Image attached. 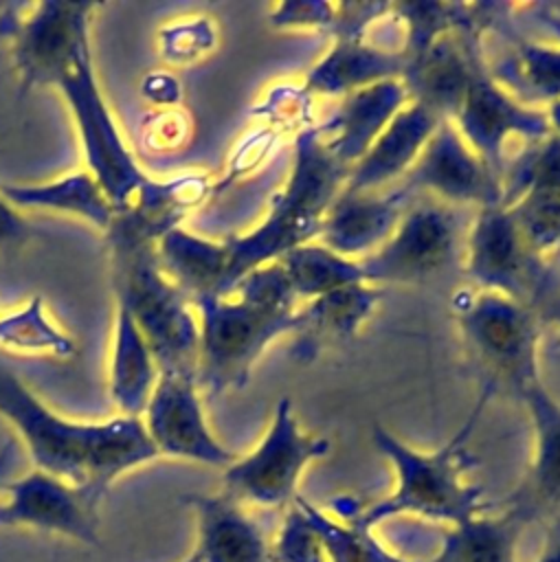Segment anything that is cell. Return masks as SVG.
<instances>
[{
	"label": "cell",
	"instance_id": "cell-1",
	"mask_svg": "<svg viewBox=\"0 0 560 562\" xmlns=\"http://www.w3.org/2000/svg\"><path fill=\"white\" fill-rule=\"evenodd\" d=\"M0 417L24 443L35 470L77 485L97 498L125 472L158 457L141 417L75 422L51 411L20 378L0 367Z\"/></svg>",
	"mask_w": 560,
	"mask_h": 562
},
{
	"label": "cell",
	"instance_id": "cell-2",
	"mask_svg": "<svg viewBox=\"0 0 560 562\" xmlns=\"http://www.w3.org/2000/svg\"><path fill=\"white\" fill-rule=\"evenodd\" d=\"M110 248L114 305L127 310L143 334L158 375L195 378L200 325L193 303L163 272L156 241L125 213H114L103 233Z\"/></svg>",
	"mask_w": 560,
	"mask_h": 562
},
{
	"label": "cell",
	"instance_id": "cell-3",
	"mask_svg": "<svg viewBox=\"0 0 560 562\" xmlns=\"http://www.w3.org/2000/svg\"><path fill=\"white\" fill-rule=\"evenodd\" d=\"M492 393L494 391L490 386L483 389L461 428L435 452L411 448L397 435L376 422L371 426V441L376 450L391 463L395 472V487L389 496L371 503L349 520L371 531L376 525L393 516H417L455 527L483 514L488 509L483 487L466 481V470L472 461V454L466 448Z\"/></svg>",
	"mask_w": 560,
	"mask_h": 562
},
{
	"label": "cell",
	"instance_id": "cell-4",
	"mask_svg": "<svg viewBox=\"0 0 560 562\" xmlns=\"http://www.w3.org/2000/svg\"><path fill=\"white\" fill-rule=\"evenodd\" d=\"M349 167L327 151L314 123L299 130L294 136L290 176L283 189L272 195L268 215L253 231L224 239V294H228L250 270L277 261L301 244L314 241L325 211L345 189Z\"/></svg>",
	"mask_w": 560,
	"mask_h": 562
},
{
	"label": "cell",
	"instance_id": "cell-5",
	"mask_svg": "<svg viewBox=\"0 0 560 562\" xmlns=\"http://www.w3.org/2000/svg\"><path fill=\"white\" fill-rule=\"evenodd\" d=\"M452 305L466 349L488 373L485 386L505 384L518 395L540 380V325L531 305L485 290H463Z\"/></svg>",
	"mask_w": 560,
	"mask_h": 562
},
{
	"label": "cell",
	"instance_id": "cell-6",
	"mask_svg": "<svg viewBox=\"0 0 560 562\" xmlns=\"http://www.w3.org/2000/svg\"><path fill=\"white\" fill-rule=\"evenodd\" d=\"M200 325L195 384L211 397L244 389L268 345L294 327V314H272L233 294L193 301Z\"/></svg>",
	"mask_w": 560,
	"mask_h": 562
},
{
	"label": "cell",
	"instance_id": "cell-7",
	"mask_svg": "<svg viewBox=\"0 0 560 562\" xmlns=\"http://www.w3.org/2000/svg\"><path fill=\"white\" fill-rule=\"evenodd\" d=\"M94 2L44 0L0 4V40L9 44L20 94L55 86L66 66L90 48Z\"/></svg>",
	"mask_w": 560,
	"mask_h": 562
},
{
	"label": "cell",
	"instance_id": "cell-8",
	"mask_svg": "<svg viewBox=\"0 0 560 562\" xmlns=\"http://www.w3.org/2000/svg\"><path fill=\"white\" fill-rule=\"evenodd\" d=\"M55 88L70 108L86 169L101 184L116 213L127 209L149 176L119 132L94 75L90 48L66 66L57 77Z\"/></svg>",
	"mask_w": 560,
	"mask_h": 562
},
{
	"label": "cell",
	"instance_id": "cell-9",
	"mask_svg": "<svg viewBox=\"0 0 560 562\" xmlns=\"http://www.w3.org/2000/svg\"><path fill=\"white\" fill-rule=\"evenodd\" d=\"M327 452L329 441L303 432L292 413V402L281 397L259 443L224 468L222 492L242 505L290 507L299 496L303 470Z\"/></svg>",
	"mask_w": 560,
	"mask_h": 562
},
{
	"label": "cell",
	"instance_id": "cell-10",
	"mask_svg": "<svg viewBox=\"0 0 560 562\" xmlns=\"http://www.w3.org/2000/svg\"><path fill=\"white\" fill-rule=\"evenodd\" d=\"M461 217L439 200L408 204L391 237L369 257L358 259L365 279L378 283H419L437 277L459 257Z\"/></svg>",
	"mask_w": 560,
	"mask_h": 562
},
{
	"label": "cell",
	"instance_id": "cell-11",
	"mask_svg": "<svg viewBox=\"0 0 560 562\" xmlns=\"http://www.w3.org/2000/svg\"><path fill=\"white\" fill-rule=\"evenodd\" d=\"M450 121L499 180L505 169L507 138H523L525 145L551 134L547 110L514 99L492 79L483 57L474 61L463 101Z\"/></svg>",
	"mask_w": 560,
	"mask_h": 562
},
{
	"label": "cell",
	"instance_id": "cell-12",
	"mask_svg": "<svg viewBox=\"0 0 560 562\" xmlns=\"http://www.w3.org/2000/svg\"><path fill=\"white\" fill-rule=\"evenodd\" d=\"M466 274L485 292L531 305L545 285L542 259L523 241L507 206L477 209L466 235Z\"/></svg>",
	"mask_w": 560,
	"mask_h": 562
},
{
	"label": "cell",
	"instance_id": "cell-13",
	"mask_svg": "<svg viewBox=\"0 0 560 562\" xmlns=\"http://www.w3.org/2000/svg\"><path fill=\"white\" fill-rule=\"evenodd\" d=\"M99 503L77 485L31 470L0 490V527H29L92 547L101 542Z\"/></svg>",
	"mask_w": 560,
	"mask_h": 562
},
{
	"label": "cell",
	"instance_id": "cell-14",
	"mask_svg": "<svg viewBox=\"0 0 560 562\" xmlns=\"http://www.w3.org/2000/svg\"><path fill=\"white\" fill-rule=\"evenodd\" d=\"M141 422L158 457L184 459L222 470L237 459L211 432L195 378L160 373Z\"/></svg>",
	"mask_w": 560,
	"mask_h": 562
},
{
	"label": "cell",
	"instance_id": "cell-15",
	"mask_svg": "<svg viewBox=\"0 0 560 562\" xmlns=\"http://www.w3.org/2000/svg\"><path fill=\"white\" fill-rule=\"evenodd\" d=\"M411 191H428L444 204H501L499 176L470 149L452 121H441L406 173Z\"/></svg>",
	"mask_w": 560,
	"mask_h": 562
},
{
	"label": "cell",
	"instance_id": "cell-16",
	"mask_svg": "<svg viewBox=\"0 0 560 562\" xmlns=\"http://www.w3.org/2000/svg\"><path fill=\"white\" fill-rule=\"evenodd\" d=\"M481 33L477 29L450 31L406 57L400 81L408 92V101L450 121L463 101L474 61L483 57Z\"/></svg>",
	"mask_w": 560,
	"mask_h": 562
},
{
	"label": "cell",
	"instance_id": "cell-17",
	"mask_svg": "<svg viewBox=\"0 0 560 562\" xmlns=\"http://www.w3.org/2000/svg\"><path fill=\"white\" fill-rule=\"evenodd\" d=\"M411 193L404 184L380 191L343 189L325 211L316 241L347 259L369 257L400 224Z\"/></svg>",
	"mask_w": 560,
	"mask_h": 562
},
{
	"label": "cell",
	"instance_id": "cell-18",
	"mask_svg": "<svg viewBox=\"0 0 560 562\" xmlns=\"http://www.w3.org/2000/svg\"><path fill=\"white\" fill-rule=\"evenodd\" d=\"M408 103L400 79H387L340 97L323 123H314L327 151L349 169L362 158L389 121Z\"/></svg>",
	"mask_w": 560,
	"mask_h": 562
},
{
	"label": "cell",
	"instance_id": "cell-19",
	"mask_svg": "<svg viewBox=\"0 0 560 562\" xmlns=\"http://www.w3.org/2000/svg\"><path fill=\"white\" fill-rule=\"evenodd\" d=\"M382 290L373 283H354L307 301L294 312L290 356L307 364L323 349L354 340L360 327L371 318Z\"/></svg>",
	"mask_w": 560,
	"mask_h": 562
},
{
	"label": "cell",
	"instance_id": "cell-20",
	"mask_svg": "<svg viewBox=\"0 0 560 562\" xmlns=\"http://www.w3.org/2000/svg\"><path fill=\"white\" fill-rule=\"evenodd\" d=\"M182 503L195 518L198 562H272V544L259 522L226 492L187 494Z\"/></svg>",
	"mask_w": 560,
	"mask_h": 562
},
{
	"label": "cell",
	"instance_id": "cell-21",
	"mask_svg": "<svg viewBox=\"0 0 560 562\" xmlns=\"http://www.w3.org/2000/svg\"><path fill=\"white\" fill-rule=\"evenodd\" d=\"M441 121L446 119L408 101L349 169L345 189L380 191L400 178L404 180Z\"/></svg>",
	"mask_w": 560,
	"mask_h": 562
},
{
	"label": "cell",
	"instance_id": "cell-22",
	"mask_svg": "<svg viewBox=\"0 0 560 562\" xmlns=\"http://www.w3.org/2000/svg\"><path fill=\"white\" fill-rule=\"evenodd\" d=\"M518 397L531 422L534 452L527 474L509 503L536 518L547 512H560V402L542 380L525 386Z\"/></svg>",
	"mask_w": 560,
	"mask_h": 562
},
{
	"label": "cell",
	"instance_id": "cell-23",
	"mask_svg": "<svg viewBox=\"0 0 560 562\" xmlns=\"http://www.w3.org/2000/svg\"><path fill=\"white\" fill-rule=\"evenodd\" d=\"M406 57L402 50H387L365 40H334L332 48L310 68L301 94L345 97L387 79H402Z\"/></svg>",
	"mask_w": 560,
	"mask_h": 562
},
{
	"label": "cell",
	"instance_id": "cell-24",
	"mask_svg": "<svg viewBox=\"0 0 560 562\" xmlns=\"http://www.w3.org/2000/svg\"><path fill=\"white\" fill-rule=\"evenodd\" d=\"M163 272L193 303L204 296H224L226 246L178 226L156 241Z\"/></svg>",
	"mask_w": 560,
	"mask_h": 562
},
{
	"label": "cell",
	"instance_id": "cell-25",
	"mask_svg": "<svg viewBox=\"0 0 560 562\" xmlns=\"http://www.w3.org/2000/svg\"><path fill=\"white\" fill-rule=\"evenodd\" d=\"M0 195L15 209H48L90 222L105 233L114 220V206L88 169H77L40 184L0 182Z\"/></svg>",
	"mask_w": 560,
	"mask_h": 562
},
{
	"label": "cell",
	"instance_id": "cell-26",
	"mask_svg": "<svg viewBox=\"0 0 560 562\" xmlns=\"http://www.w3.org/2000/svg\"><path fill=\"white\" fill-rule=\"evenodd\" d=\"M158 380L154 356L136 323L121 305H114V331L110 353V397L119 415L141 417Z\"/></svg>",
	"mask_w": 560,
	"mask_h": 562
},
{
	"label": "cell",
	"instance_id": "cell-27",
	"mask_svg": "<svg viewBox=\"0 0 560 562\" xmlns=\"http://www.w3.org/2000/svg\"><path fill=\"white\" fill-rule=\"evenodd\" d=\"M529 520L534 518L514 503L501 516L483 512L448 527L439 551L428 562H518L516 544Z\"/></svg>",
	"mask_w": 560,
	"mask_h": 562
},
{
	"label": "cell",
	"instance_id": "cell-28",
	"mask_svg": "<svg viewBox=\"0 0 560 562\" xmlns=\"http://www.w3.org/2000/svg\"><path fill=\"white\" fill-rule=\"evenodd\" d=\"M213 191L206 173L189 171L167 180L149 178L134 195L125 213L149 239L158 241L169 231L178 228L189 211L198 209Z\"/></svg>",
	"mask_w": 560,
	"mask_h": 562
},
{
	"label": "cell",
	"instance_id": "cell-29",
	"mask_svg": "<svg viewBox=\"0 0 560 562\" xmlns=\"http://www.w3.org/2000/svg\"><path fill=\"white\" fill-rule=\"evenodd\" d=\"M488 70L501 88L525 105L547 108L560 101V48L518 42L507 57Z\"/></svg>",
	"mask_w": 560,
	"mask_h": 562
},
{
	"label": "cell",
	"instance_id": "cell-30",
	"mask_svg": "<svg viewBox=\"0 0 560 562\" xmlns=\"http://www.w3.org/2000/svg\"><path fill=\"white\" fill-rule=\"evenodd\" d=\"M277 261L281 263L296 301L305 303L338 288L367 281L358 259H347L316 239L288 250Z\"/></svg>",
	"mask_w": 560,
	"mask_h": 562
},
{
	"label": "cell",
	"instance_id": "cell-31",
	"mask_svg": "<svg viewBox=\"0 0 560 562\" xmlns=\"http://www.w3.org/2000/svg\"><path fill=\"white\" fill-rule=\"evenodd\" d=\"M0 347L15 353H37L61 360L75 353L72 338L48 318L40 294L31 296L24 307L0 316Z\"/></svg>",
	"mask_w": 560,
	"mask_h": 562
},
{
	"label": "cell",
	"instance_id": "cell-32",
	"mask_svg": "<svg viewBox=\"0 0 560 562\" xmlns=\"http://www.w3.org/2000/svg\"><path fill=\"white\" fill-rule=\"evenodd\" d=\"M560 189V136L525 143L523 149L507 160L501 176V204L509 206L527 191Z\"/></svg>",
	"mask_w": 560,
	"mask_h": 562
},
{
	"label": "cell",
	"instance_id": "cell-33",
	"mask_svg": "<svg viewBox=\"0 0 560 562\" xmlns=\"http://www.w3.org/2000/svg\"><path fill=\"white\" fill-rule=\"evenodd\" d=\"M296 503L318 531L329 562H402L387 551L369 529H362L351 520L340 525L301 496H296Z\"/></svg>",
	"mask_w": 560,
	"mask_h": 562
},
{
	"label": "cell",
	"instance_id": "cell-34",
	"mask_svg": "<svg viewBox=\"0 0 560 562\" xmlns=\"http://www.w3.org/2000/svg\"><path fill=\"white\" fill-rule=\"evenodd\" d=\"M507 211L525 246L538 259L560 250V189L527 191Z\"/></svg>",
	"mask_w": 560,
	"mask_h": 562
},
{
	"label": "cell",
	"instance_id": "cell-35",
	"mask_svg": "<svg viewBox=\"0 0 560 562\" xmlns=\"http://www.w3.org/2000/svg\"><path fill=\"white\" fill-rule=\"evenodd\" d=\"M228 294L272 314H294L299 307V301L279 261H270L250 270L235 283Z\"/></svg>",
	"mask_w": 560,
	"mask_h": 562
},
{
	"label": "cell",
	"instance_id": "cell-36",
	"mask_svg": "<svg viewBox=\"0 0 560 562\" xmlns=\"http://www.w3.org/2000/svg\"><path fill=\"white\" fill-rule=\"evenodd\" d=\"M215 24L206 15L171 20L158 31V53L169 64H189L213 50Z\"/></svg>",
	"mask_w": 560,
	"mask_h": 562
},
{
	"label": "cell",
	"instance_id": "cell-37",
	"mask_svg": "<svg viewBox=\"0 0 560 562\" xmlns=\"http://www.w3.org/2000/svg\"><path fill=\"white\" fill-rule=\"evenodd\" d=\"M272 562H329L318 531L296 498L288 507L279 536L272 542Z\"/></svg>",
	"mask_w": 560,
	"mask_h": 562
},
{
	"label": "cell",
	"instance_id": "cell-38",
	"mask_svg": "<svg viewBox=\"0 0 560 562\" xmlns=\"http://www.w3.org/2000/svg\"><path fill=\"white\" fill-rule=\"evenodd\" d=\"M193 134L191 116L178 108H158L143 116L138 140L147 154L180 151Z\"/></svg>",
	"mask_w": 560,
	"mask_h": 562
},
{
	"label": "cell",
	"instance_id": "cell-39",
	"mask_svg": "<svg viewBox=\"0 0 560 562\" xmlns=\"http://www.w3.org/2000/svg\"><path fill=\"white\" fill-rule=\"evenodd\" d=\"M336 4L329 2H281L270 11L275 29H310L332 33Z\"/></svg>",
	"mask_w": 560,
	"mask_h": 562
},
{
	"label": "cell",
	"instance_id": "cell-40",
	"mask_svg": "<svg viewBox=\"0 0 560 562\" xmlns=\"http://www.w3.org/2000/svg\"><path fill=\"white\" fill-rule=\"evenodd\" d=\"M141 94L149 105H154V110L178 108L182 101V86L176 75L167 70H154L147 72L141 81Z\"/></svg>",
	"mask_w": 560,
	"mask_h": 562
},
{
	"label": "cell",
	"instance_id": "cell-41",
	"mask_svg": "<svg viewBox=\"0 0 560 562\" xmlns=\"http://www.w3.org/2000/svg\"><path fill=\"white\" fill-rule=\"evenodd\" d=\"M29 237V222L0 195V246H18Z\"/></svg>",
	"mask_w": 560,
	"mask_h": 562
},
{
	"label": "cell",
	"instance_id": "cell-42",
	"mask_svg": "<svg viewBox=\"0 0 560 562\" xmlns=\"http://www.w3.org/2000/svg\"><path fill=\"white\" fill-rule=\"evenodd\" d=\"M536 562H560V522H556L545 538V547Z\"/></svg>",
	"mask_w": 560,
	"mask_h": 562
},
{
	"label": "cell",
	"instance_id": "cell-43",
	"mask_svg": "<svg viewBox=\"0 0 560 562\" xmlns=\"http://www.w3.org/2000/svg\"><path fill=\"white\" fill-rule=\"evenodd\" d=\"M13 461H15V443L13 441H7L2 448H0V490L4 487V483L9 481V472L13 468Z\"/></svg>",
	"mask_w": 560,
	"mask_h": 562
},
{
	"label": "cell",
	"instance_id": "cell-44",
	"mask_svg": "<svg viewBox=\"0 0 560 562\" xmlns=\"http://www.w3.org/2000/svg\"><path fill=\"white\" fill-rule=\"evenodd\" d=\"M545 110H547V119H549V127H551V132L560 136V101L549 103Z\"/></svg>",
	"mask_w": 560,
	"mask_h": 562
},
{
	"label": "cell",
	"instance_id": "cell-45",
	"mask_svg": "<svg viewBox=\"0 0 560 562\" xmlns=\"http://www.w3.org/2000/svg\"><path fill=\"white\" fill-rule=\"evenodd\" d=\"M545 318L549 323H553L558 327V331H560V294L556 299H551L549 305L545 307Z\"/></svg>",
	"mask_w": 560,
	"mask_h": 562
},
{
	"label": "cell",
	"instance_id": "cell-46",
	"mask_svg": "<svg viewBox=\"0 0 560 562\" xmlns=\"http://www.w3.org/2000/svg\"><path fill=\"white\" fill-rule=\"evenodd\" d=\"M182 562H198V560H195V555H193V553H189V555H187Z\"/></svg>",
	"mask_w": 560,
	"mask_h": 562
}]
</instances>
